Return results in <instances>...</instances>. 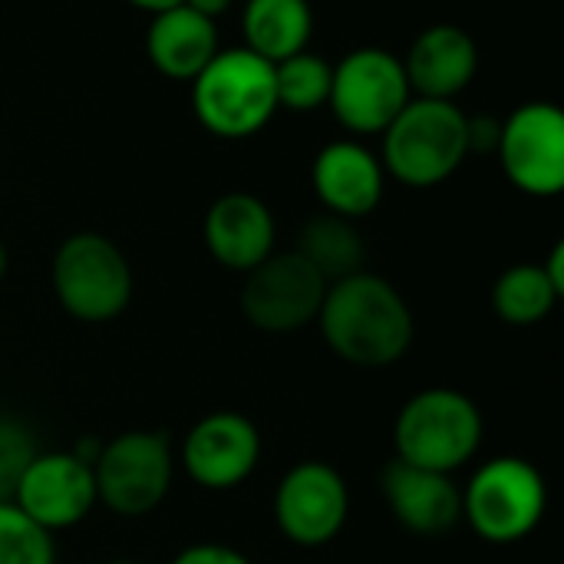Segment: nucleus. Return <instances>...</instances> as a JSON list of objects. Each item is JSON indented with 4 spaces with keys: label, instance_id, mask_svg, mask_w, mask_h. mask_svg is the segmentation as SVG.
I'll list each match as a JSON object with an SVG mask.
<instances>
[{
    "label": "nucleus",
    "instance_id": "f257e3e1",
    "mask_svg": "<svg viewBox=\"0 0 564 564\" xmlns=\"http://www.w3.org/2000/svg\"><path fill=\"white\" fill-rule=\"evenodd\" d=\"M314 324L344 364L364 370L400 364L416 337V321L406 297L387 278L370 271L327 284Z\"/></svg>",
    "mask_w": 564,
    "mask_h": 564
},
{
    "label": "nucleus",
    "instance_id": "f03ea898",
    "mask_svg": "<svg viewBox=\"0 0 564 564\" xmlns=\"http://www.w3.org/2000/svg\"><path fill=\"white\" fill-rule=\"evenodd\" d=\"M482 433V413L466 393L453 387H430L410 397L397 413L393 459L453 476L476 459Z\"/></svg>",
    "mask_w": 564,
    "mask_h": 564
},
{
    "label": "nucleus",
    "instance_id": "7ed1b4c3",
    "mask_svg": "<svg viewBox=\"0 0 564 564\" xmlns=\"http://www.w3.org/2000/svg\"><path fill=\"white\" fill-rule=\"evenodd\" d=\"M466 155V112L449 99L413 96L383 129V172L410 188L446 182Z\"/></svg>",
    "mask_w": 564,
    "mask_h": 564
},
{
    "label": "nucleus",
    "instance_id": "20e7f679",
    "mask_svg": "<svg viewBox=\"0 0 564 564\" xmlns=\"http://www.w3.org/2000/svg\"><path fill=\"white\" fill-rule=\"evenodd\" d=\"M192 106L198 122L218 139H248L278 112L274 63L248 46L218 50L192 79Z\"/></svg>",
    "mask_w": 564,
    "mask_h": 564
},
{
    "label": "nucleus",
    "instance_id": "39448f33",
    "mask_svg": "<svg viewBox=\"0 0 564 564\" xmlns=\"http://www.w3.org/2000/svg\"><path fill=\"white\" fill-rule=\"evenodd\" d=\"M50 284L56 304L79 324H109L132 304V268L116 241L99 231H76L59 241Z\"/></svg>",
    "mask_w": 564,
    "mask_h": 564
},
{
    "label": "nucleus",
    "instance_id": "423d86ee",
    "mask_svg": "<svg viewBox=\"0 0 564 564\" xmlns=\"http://www.w3.org/2000/svg\"><path fill=\"white\" fill-rule=\"evenodd\" d=\"M545 509V476L522 456H496L482 463L463 489V519L489 545H516L529 539L542 525Z\"/></svg>",
    "mask_w": 564,
    "mask_h": 564
},
{
    "label": "nucleus",
    "instance_id": "0eeeda50",
    "mask_svg": "<svg viewBox=\"0 0 564 564\" xmlns=\"http://www.w3.org/2000/svg\"><path fill=\"white\" fill-rule=\"evenodd\" d=\"M96 502L119 519L155 512L175 479V453L162 430H129L93 456Z\"/></svg>",
    "mask_w": 564,
    "mask_h": 564
},
{
    "label": "nucleus",
    "instance_id": "6e6552de",
    "mask_svg": "<svg viewBox=\"0 0 564 564\" xmlns=\"http://www.w3.org/2000/svg\"><path fill=\"white\" fill-rule=\"evenodd\" d=\"M410 99L413 89L403 59L390 50L360 46L334 66L327 106L354 135H383Z\"/></svg>",
    "mask_w": 564,
    "mask_h": 564
},
{
    "label": "nucleus",
    "instance_id": "1a4fd4ad",
    "mask_svg": "<svg viewBox=\"0 0 564 564\" xmlns=\"http://www.w3.org/2000/svg\"><path fill=\"white\" fill-rule=\"evenodd\" d=\"M327 281L291 248L268 254L245 274L241 314L261 334H297L321 314Z\"/></svg>",
    "mask_w": 564,
    "mask_h": 564
},
{
    "label": "nucleus",
    "instance_id": "9d476101",
    "mask_svg": "<svg viewBox=\"0 0 564 564\" xmlns=\"http://www.w3.org/2000/svg\"><path fill=\"white\" fill-rule=\"evenodd\" d=\"M350 519V489L344 476L321 463L307 459L284 473L274 492V522L281 535L297 549L330 545Z\"/></svg>",
    "mask_w": 564,
    "mask_h": 564
},
{
    "label": "nucleus",
    "instance_id": "9b49d317",
    "mask_svg": "<svg viewBox=\"0 0 564 564\" xmlns=\"http://www.w3.org/2000/svg\"><path fill=\"white\" fill-rule=\"evenodd\" d=\"M496 159L506 178L532 195L555 198L564 188V116L552 102H525L506 122Z\"/></svg>",
    "mask_w": 564,
    "mask_h": 564
},
{
    "label": "nucleus",
    "instance_id": "f8f14e48",
    "mask_svg": "<svg viewBox=\"0 0 564 564\" xmlns=\"http://www.w3.org/2000/svg\"><path fill=\"white\" fill-rule=\"evenodd\" d=\"M178 463L185 476L205 492L238 489L254 476L261 463V433L245 413H208L185 433Z\"/></svg>",
    "mask_w": 564,
    "mask_h": 564
},
{
    "label": "nucleus",
    "instance_id": "ddd939ff",
    "mask_svg": "<svg viewBox=\"0 0 564 564\" xmlns=\"http://www.w3.org/2000/svg\"><path fill=\"white\" fill-rule=\"evenodd\" d=\"M10 502L50 535L79 525L99 506L93 459L79 453H36Z\"/></svg>",
    "mask_w": 564,
    "mask_h": 564
},
{
    "label": "nucleus",
    "instance_id": "4468645a",
    "mask_svg": "<svg viewBox=\"0 0 564 564\" xmlns=\"http://www.w3.org/2000/svg\"><path fill=\"white\" fill-rule=\"evenodd\" d=\"M380 492L390 516L420 539L449 535L463 519V489L446 473L390 459L380 473Z\"/></svg>",
    "mask_w": 564,
    "mask_h": 564
},
{
    "label": "nucleus",
    "instance_id": "2eb2a0df",
    "mask_svg": "<svg viewBox=\"0 0 564 564\" xmlns=\"http://www.w3.org/2000/svg\"><path fill=\"white\" fill-rule=\"evenodd\" d=\"M311 182L324 212L357 221L380 205L387 172L367 145L357 139H337L317 152Z\"/></svg>",
    "mask_w": 564,
    "mask_h": 564
},
{
    "label": "nucleus",
    "instance_id": "dca6fc26",
    "mask_svg": "<svg viewBox=\"0 0 564 564\" xmlns=\"http://www.w3.org/2000/svg\"><path fill=\"white\" fill-rule=\"evenodd\" d=\"M274 215L258 195L228 192L215 198L205 215V248L228 271L248 274L258 268L268 254H274Z\"/></svg>",
    "mask_w": 564,
    "mask_h": 564
},
{
    "label": "nucleus",
    "instance_id": "f3484780",
    "mask_svg": "<svg viewBox=\"0 0 564 564\" xmlns=\"http://www.w3.org/2000/svg\"><path fill=\"white\" fill-rule=\"evenodd\" d=\"M410 89L423 99H456L479 69L476 40L456 23L426 26L403 59Z\"/></svg>",
    "mask_w": 564,
    "mask_h": 564
},
{
    "label": "nucleus",
    "instance_id": "a211bd4d",
    "mask_svg": "<svg viewBox=\"0 0 564 564\" xmlns=\"http://www.w3.org/2000/svg\"><path fill=\"white\" fill-rule=\"evenodd\" d=\"M145 50L162 76L192 83L218 53V26L215 20L178 3L162 13H152Z\"/></svg>",
    "mask_w": 564,
    "mask_h": 564
},
{
    "label": "nucleus",
    "instance_id": "6ab92c4d",
    "mask_svg": "<svg viewBox=\"0 0 564 564\" xmlns=\"http://www.w3.org/2000/svg\"><path fill=\"white\" fill-rule=\"evenodd\" d=\"M245 46L268 63H281L307 50L314 10L307 0H248L241 13Z\"/></svg>",
    "mask_w": 564,
    "mask_h": 564
},
{
    "label": "nucleus",
    "instance_id": "aec40b11",
    "mask_svg": "<svg viewBox=\"0 0 564 564\" xmlns=\"http://www.w3.org/2000/svg\"><path fill=\"white\" fill-rule=\"evenodd\" d=\"M327 284L350 278L357 271H367V245L360 238V231L354 228L350 218L340 215H314L301 235H297V248H294Z\"/></svg>",
    "mask_w": 564,
    "mask_h": 564
},
{
    "label": "nucleus",
    "instance_id": "412c9836",
    "mask_svg": "<svg viewBox=\"0 0 564 564\" xmlns=\"http://www.w3.org/2000/svg\"><path fill=\"white\" fill-rule=\"evenodd\" d=\"M562 301V291L549 281L542 264H512L492 288V311L509 327L542 324Z\"/></svg>",
    "mask_w": 564,
    "mask_h": 564
},
{
    "label": "nucleus",
    "instance_id": "4be33fe9",
    "mask_svg": "<svg viewBox=\"0 0 564 564\" xmlns=\"http://www.w3.org/2000/svg\"><path fill=\"white\" fill-rule=\"evenodd\" d=\"M330 76H334V66L324 56L307 53V50L274 63L278 109L314 112V109L327 106V99H330Z\"/></svg>",
    "mask_w": 564,
    "mask_h": 564
},
{
    "label": "nucleus",
    "instance_id": "5701e85b",
    "mask_svg": "<svg viewBox=\"0 0 564 564\" xmlns=\"http://www.w3.org/2000/svg\"><path fill=\"white\" fill-rule=\"evenodd\" d=\"M0 564H56V542L13 502H0Z\"/></svg>",
    "mask_w": 564,
    "mask_h": 564
},
{
    "label": "nucleus",
    "instance_id": "b1692460",
    "mask_svg": "<svg viewBox=\"0 0 564 564\" xmlns=\"http://www.w3.org/2000/svg\"><path fill=\"white\" fill-rule=\"evenodd\" d=\"M33 456H36V446H33V436L26 433V426L0 416V502L13 499V489Z\"/></svg>",
    "mask_w": 564,
    "mask_h": 564
},
{
    "label": "nucleus",
    "instance_id": "393cba45",
    "mask_svg": "<svg viewBox=\"0 0 564 564\" xmlns=\"http://www.w3.org/2000/svg\"><path fill=\"white\" fill-rule=\"evenodd\" d=\"M169 564H254L248 555H241L238 549L228 545H215V542H202V545H188L182 549Z\"/></svg>",
    "mask_w": 564,
    "mask_h": 564
},
{
    "label": "nucleus",
    "instance_id": "a878e982",
    "mask_svg": "<svg viewBox=\"0 0 564 564\" xmlns=\"http://www.w3.org/2000/svg\"><path fill=\"white\" fill-rule=\"evenodd\" d=\"M502 135V122L496 116H466V145L473 152H496Z\"/></svg>",
    "mask_w": 564,
    "mask_h": 564
},
{
    "label": "nucleus",
    "instance_id": "bb28decb",
    "mask_svg": "<svg viewBox=\"0 0 564 564\" xmlns=\"http://www.w3.org/2000/svg\"><path fill=\"white\" fill-rule=\"evenodd\" d=\"M542 268H545L549 281L562 291V297H564V245L562 241L552 248V254H549V261H542Z\"/></svg>",
    "mask_w": 564,
    "mask_h": 564
},
{
    "label": "nucleus",
    "instance_id": "cd10ccee",
    "mask_svg": "<svg viewBox=\"0 0 564 564\" xmlns=\"http://www.w3.org/2000/svg\"><path fill=\"white\" fill-rule=\"evenodd\" d=\"M185 7H192L195 13H202V17H208V20H215L218 13H225L228 7H231V0H182Z\"/></svg>",
    "mask_w": 564,
    "mask_h": 564
},
{
    "label": "nucleus",
    "instance_id": "c85d7f7f",
    "mask_svg": "<svg viewBox=\"0 0 564 564\" xmlns=\"http://www.w3.org/2000/svg\"><path fill=\"white\" fill-rule=\"evenodd\" d=\"M126 3H132V7H139V10H145V13H162V10H169V7H178L182 0H126Z\"/></svg>",
    "mask_w": 564,
    "mask_h": 564
},
{
    "label": "nucleus",
    "instance_id": "c756f323",
    "mask_svg": "<svg viewBox=\"0 0 564 564\" xmlns=\"http://www.w3.org/2000/svg\"><path fill=\"white\" fill-rule=\"evenodd\" d=\"M3 274H7V248L0 241V281H3Z\"/></svg>",
    "mask_w": 564,
    "mask_h": 564
},
{
    "label": "nucleus",
    "instance_id": "7c9ffc66",
    "mask_svg": "<svg viewBox=\"0 0 564 564\" xmlns=\"http://www.w3.org/2000/svg\"><path fill=\"white\" fill-rule=\"evenodd\" d=\"M102 564H142V562H132V558H112V562H102Z\"/></svg>",
    "mask_w": 564,
    "mask_h": 564
}]
</instances>
